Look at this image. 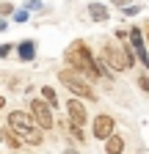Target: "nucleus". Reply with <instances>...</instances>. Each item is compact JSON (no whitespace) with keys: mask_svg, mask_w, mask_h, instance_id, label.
Listing matches in <instances>:
<instances>
[{"mask_svg":"<svg viewBox=\"0 0 149 154\" xmlns=\"http://www.w3.org/2000/svg\"><path fill=\"white\" fill-rule=\"evenodd\" d=\"M28 17H30V11H28V8H25V11H17V14H14V19H17V22H25Z\"/></svg>","mask_w":149,"mask_h":154,"instance_id":"obj_18","label":"nucleus"},{"mask_svg":"<svg viewBox=\"0 0 149 154\" xmlns=\"http://www.w3.org/2000/svg\"><path fill=\"white\" fill-rule=\"evenodd\" d=\"M69 132L74 135V140H80V143L86 140V135H83V127H72V124H69Z\"/></svg>","mask_w":149,"mask_h":154,"instance_id":"obj_16","label":"nucleus"},{"mask_svg":"<svg viewBox=\"0 0 149 154\" xmlns=\"http://www.w3.org/2000/svg\"><path fill=\"white\" fill-rule=\"evenodd\" d=\"M141 8H144V6H141V3H135V6H124L122 11H124V17H135V14L141 11Z\"/></svg>","mask_w":149,"mask_h":154,"instance_id":"obj_15","label":"nucleus"},{"mask_svg":"<svg viewBox=\"0 0 149 154\" xmlns=\"http://www.w3.org/2000/svg\"><path fill=\"white\" fill-rule=\"evenodd\" d=\"M138 88H141V91H149V80H146V77H144V74L138 77Z\"/></svg>","mask_w":149,"mask_h":154,"instance_id":"obj_19","label":"nucleus"},{"mask_svg":"<svg viewBox=\"0 0 149 154\" xmlns=\"http://www.w3.org/2000/svg\"><path fill=\"white\" fill-rule=\"evenodd\" d=\"M110 3H113V6H116V8H124V6H127V3H135V0H110Z\"/></svg>","mask_w":149,"mask_h":154,"instance_id":"obj_21","label":"nucleus"},{"mask_svg":"<svg viewBox=\"0 0 149 154\" xmlns=\"http://www.w3.org/2000/svg\"><path fill=\"white\" fill-rule=\"evenodd\" d=\"M8 14H14V6L8 0H0V17H8Z\"/></svg>","mask_w":149,"mask_h":154,"instance_id":"obj_14","label":"nucleus"},{"mask_svg":"<svg viewBox=\"0 0 149 154\" xmlns=\"http://www.w3.org/2000/svg\"><path fill=\"white\" fill-rule=\"evenodd\" d=\"M122 151H124L122 135H110V138H105V154H122Z\"/></svg>","mask_w":149,"mask_h":154,"instance_id":"obj_11","label":"nucleus"},{"mask_svg":"<svg viewBox=\"0 0 149 154\" xmlns=\"http://www.w3.org/2000/svg\"><path fill=\"white\" fill-rule=\"evenodd\" d=\"M30 119H33V124H39V129H52V124H55L52 107L44 99H30Z\"/></svg>","mask_w":149,"mask_h":154,"instance_id":"obj_4","label":"nucleus"},{"mask_svg":"<svg viewBox=\"0 0 149 154\" xmlns=\"http://www.w3.org/2000/svg\"><path fill=\"white\" fill-rule=\"evenodd\" d=\"M113 129H116L113 116L102 113V116H97V119H94V129H91V135H94L97 140H105V138H110V135H113Z\"/></svg>","mask_w":149,"mask_h":154,"instance_id":"obj_7","label":"nucleus"},{"mask_svg":"<svg viewBox=\"0 0 149 154\" xmlns=\"http://www.w3.org/2000/svg\"><path fill=\"white\" fill-rule=\"evenodd\" d=\"M88 14H91V19H94V22H108V17H110V11H108L102 3H97V0L88 6Z\"/></svg>","mask_w":149,"mask_h":154,"instance_id":"obj_10","label":"nucleus"},{"mask_svg":"<svg viewBox=\"0 0 149 154\" xmlns=\"http://www.w3.org/2000/svg\"><path fill=\"white\" fill-rule=\"evenodd\" d=\"M0 107H6V96L3 94H0Z\"/></svg>","mask_w":149,"mask_h":154,"instance_id":"obj_23","label":"nucleus"},{"mask_svg":"<svg viewBox=\"0 0 149 154\" xmlns=\"http://www.w3.org/2000/svg\"><path fill=\"white\" fill-rule=\"evenodd\" d=\"M3 135H6V132H3V129H0V140H3Z\"/></svg>","mask_w":149,"mask_h":154,"instance_id":"obj_24","label":"nucleus"},{"mask_svg":"<svg viewBox=\"0 0 149 154\" xmlns=\"http://www.w3.org/2000/svg\"><path fill=\"white\" fill-rule=\"evenodd\" d=\"M58 80H61V85H64L72 96H78V99H97L91 83L86 80L83 74H78L74 69H61V72H58Z\"/></svg>","mask_w":149,"mask_h":154,"instance_id":"obj_2","label":"nucleus"},{"mask_svg":"<svg viewBox=\"0 0 149 154\" xmlns=\"http://www.w3.org/2000/svg\"><path fill=\"white\" fill-rule=\"evenodd\" d=\"M6 28H8V22H6V19H3V17H0V33H3Z\"/></svg>","mask_w":149,"mask_h":154,"instance_id":"obj_22","label":"nucleus"},{"mask_svg":"<svg viewBox=\"0 0 149 154\" xmlns=\"http://www.w3.org/2000/svg\"><path fill=\"white\" fill-rule=\"evenodd\" d=\"M28 11H44V6H42V0H28Z\"/></svg>","mask_w":149,"mask_h":154,"instance_id":"obj_17","label":"nucleus"},{"mask_svg":"<svg viewBox=\"0 0 149 154\" xmlns=\"http://www.w3.org/2000/svg\"><path fill=\"white\" fill-rule=\"evenodd\" d=\"M8 127H11V132H17V135H30L36 127H33V119H30V113H25V110H11L8 113Z\"/></svg>","mask_w":149,"mask_h":154,"instance_id":"obj_5","label":"nucleus"},{"mask_svg":"<svg viewBox=\"0 0 149 154\" xmlns=\"http://www.w3.org/2000/svg\"><path fill=\"white\" fill-rule=\"evenodd\" d=\"M17 52H20L22 61H33V58H36V42H30V38L20 42V44H17Z\"/></svg>","mask_w":149,"mask_h":154,"instance_id":"obj_9","label":"nucleus"},{"mask_svg":"<svg viewBox=\"0 0 149 154\" xmlns=\"http://www.w3.org/2000/svg\"><path fill=\"white\" fill-rule=\"evenodd\" d=\"M130 47H133V55H138V61H141V66H146L149 69V52H146V44H144V36H141V30L138 28H130Z\"/></svg>","mask_w":149,"mask_h":154,"instance_id":"obj_8","label":"nucleus"},{"mask_svg":"<svg viewBox=\"0 0 149 154\" xmlns=\"http://www.w3.org/2000/svg\"><path fill=\"white\" fill-rule=\"evenodd\" d=\"M64 58H66V63H69V69H74L78 74H83L86 80L88 77H97V66H94V55H91V50L86 47V42H72L69 47H66V52H64Z\"/></svg>","mask_w":149,"mask_h":154,"instance_id":"obj_1","label":"nucleus"},{"mask_svg":"<svg viewBox=\"0 0 149 154\" xmlns=\"http://www.w3.org/2000/svg\"><path fill=\"white\" fill-rule=\"evenodd\" d=\"M102 61L110 66V69H116V72H127V69H133V47L130 44H113L110 42L105 47V58Z\"/></svg>","mask_w":149,"mask_h":154,"instance_id":"obj_3","label":"nucleus"},{"mask_svg":"<svg viewBox=\"0 0 149 154\" xmlns=\"http://www.w3.org/2000/svg\"><path fill=\"white\" fill-rule=\"evenodd\" d=\"M42 99H44L50 107H58V96H55V91H52L50 85H44V88H42Z\"/></svg>","mask_w":149,"mask_h":154,"instance_id":"obj_12","label":"nucleus"},{"mask_svg":"<svg viewBox=\"0 0 149 154\" xmlns=\"http://www.w3.org/2000/svg\"><path fill=\"white\" fill-rule=\"evenodd\" d=\"M66 154H78V151H72V149H69V151H66Z\"/></svg>","mask_w":149,"mask_h":154,"instance_id":"obj_25","label":"nucleus"},{"mask_svg":"<svg viewBox=\"0 0 149 154\" xmlns=\"http://www.w3.org/2000/svg\"><path fill=\"white\" fill-rule=\"evenodd\" d=\"M8 52H11V44H0V58H8Z\"/></svg>","mask_w":149,"mask_h":154,"instance_id":"obj_20","label":"nucleus"},{"mask_svg":"<svg viewBox=\"0 0 149 154\" xmlns=\"http://www.w3.org/2000/svg\"><path fill=\"white\" fill-rule=\"evenodd\" d=\"M66 119H69L72 127H83L88 121L86 107H83V102L78 99V96H69V102H66Z\"/></svg>","mask_w":149,"mask_h":154,"instance_id":"obj_6","label":"nucleus"},{"mask_svg":"<svg viewBox=\"0 0 149 154\" xmlns=\"http://www.w3.org/2000/svg\"><path fill=\"white\" fill-rule=\"evenodd\" d=\"M3 140H6L11 149H20V138H17V132H6V135H3Z\"/></svg>","mask_w":149,"mask_h":154,"instance_id":"obj_13","label":"nucleus"}]
</instances>
